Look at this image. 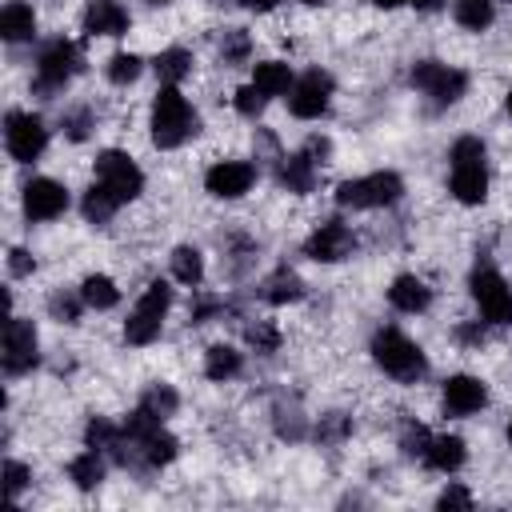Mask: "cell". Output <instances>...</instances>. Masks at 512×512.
I'll return each instance as SVG.
<instances>
[{
    "label": "cell",
    "mask_w": 512,
    "mask_h": 512,
    "mask_svg": "<svg viewBox=\"0 0 512 512\" xmlns=\"http://www.w3.org/2000/svg\"><path fill=\"white\" fill-rule=\"evenodd\" d=\"M488 404V388L476 376H448L444 380V412L448 416H472Z\"/></svg>",
    "instance_id": "15"
},
{
    "label": "cell",
    "mask_w": 512,
    "mask_h": 512,
    "mask_svg": "<svg viewBox=\"0 0 512 512\" xmlns=\"http://www.w3.org/2000/svg\"><path fill=\"white\" fill-rule=\"evenodd\" d=\"M96 184H100L116 204H128V200H136V196L144 192V172L136 168V160H132L128 152L108 148V152L96 156Z\"/></svg>",
    "instance_id": "5"
},
{
    "label": "cell",
    "mask_w": 512,
    "mask_h": 512,
    "mask_svg": "<svg viewBox=\"0 0 512 512\" xmlns=\"http://www.w3.org/2000/svg\"><path fill=\"white\" fill-rule=\"evenodd\" d=\"M176 452H180V444H176L172 432H164V424L152 428L144 440H136V460L148 464V468H164V464H172Z\"/></svg>",
    "instance_id": "19"
},
{
    "label": "cell",
    "mask_w": 512,
    "mask_h": 512,
    "mask_svg": "<svg viewBox=\"0 0 512 512\" xmlns=\"http://www.w3.org/2000/svg\"><path fill=\"white\" fill-rule=\"evenodd\" d=\"M388 300H392V308H400V312H424L428 304H432V288L420 280V276H396L392 280V288H388Z\"/></svg>",
    "instance_id": "18"
},
{
    "label": "cell",
    "mask_w": 512,
    "mask_h": 512,
    "mask_svg": "<svg viewBox=\"0 0 512 512\" xmlns=\"http://www.w3.org/2000/svg\"><path fill=\"white\" fill-rule=\"evenodd\" d=\"M416 8H424V12H432V8H440V0H412Z\"/></svg>",
    "instance_id": "49"
},
{
    "label": "cell",
    "mask_w": 512,
    "mask_h": 512,
    "mask_svg": "<svg viewBox=\"0 0 512 512\" xmlns=\"http://www.w3.org/2000/svg\"><path fill=\"white\" fill-rule=\"evenodd\" d=\"M372 360H376L388 376H396V380H420L424 368H428L420 344L408 340L400 328H380V332L372 336Z\"/></svg>",
    "instance_id": "3"
},
{
    "label": "cell",
    "mask_w": 512,
    "mask_h": 512,
    "mask_svg": "<svg viewBox=\"0 0 512 512\" xmlns=\"http://www.w3.org/2000/svg\"><path fill=\"white\" fill-rule=\"evenodd\" d=\"M252 84L272 100V96H284V92H292V68L288 64H280V60H264V64H256L252 68Z\"/></svg>",
    "instance_id": "22"
},
{
    "label": "cell",
    "mask_w": 512,
    "mask_h": 512,
    "mask_svg": "<svg viewBox=\"0 0 512 512\" xmlns=\"http://www.w3.org/2000/svg\"><path fill=\"white\" fill-rule=\"evenodd\" d=\"M160 324H164V320H156V316L132 308V316L124 320V340H128V344H152V340L160 336Z\"/></svg>",
    "instance_id": "31"
},
{
    "label": "cell",
    "mask_w": 512,
    "mask_h": 512,
    "mask_svg": "<svg viewBox=\"0 0 512 512\" xmlns=\"http://www.w3.org/2000/svg\"><path fill=\"white\" fill-rule=\"evenodd\" d=\"M152 68H156L160 84H180V80L192 72V52H184V48H164V52L152 60Z\"/></svg>",
    "instance_id": "27"
},
{
    "label": "cell",
    "mask_w": 512,
    "mask_h": 512,
    "mask_svg": "<svg viewBox=\"0 0 512 512\" xmlns=\"http://www.w3.org/2000/svg\"><path fill=\"white\" fill-rule=\"evenodd\" d=\"M68 480L76 484V488H96L100 480H104V452L100 448H88V452H80L72 464H68Z\"/></svg>",
    "instance_id": "24"
},
{
    "label": "cell",
    "mask_w": 512,
    "mask_h": 512,
    "mask_svg": "<svg viewBox=\"0 0 512 512\" xmlns=\"http://www.w3.org/2000/svg\"><path fill=\"white\" fill-rule=\"evenodd\" d=\"M456 336H460L464 344H484V328H480V324H464Z\"/></svg>",
    "instance_id": "46"
},
{
    "label": "cell",
    "mask_w": 512,
    "mask_h": 512,
    "mask_svg": "<svg viewBox=\"0 0 512 512\" xmlns=\"http://www.w3.org/2000/svg\"><path fill=\"white\" fill-rule=\"evenodd\" d=\"M172 276L180 280V284H200L204 280V256L192 248V244H180L176 252H172Z\"/></svg>",
    "instance_id": "29"
},
{
    "label": "cell",
    "mask_w": 512,
    "mask_h": 512,
    "mask_svg": "<svg viewBox=\"0 0 512 512\" xmlns=\"http://www.w3.org/2000/svg\"><path fill=\"white\" fill-rule=\"evenodd\" d=\"M240 352L232 348V344H212L208 352H204V376L208 380H232L236 372H240Z\"/></svg>",
    "instance_id": "25"
},
{
    "label": "cell",
    "mask_w": 512,
    "mask_h": 512,
    "mask_svg": "<svg viewBox=\"0 0 512 512\" xmlns=\"http://www.w3.org/2000/svg\"><path fill=\"white\" fill-rule=\"evenodd\" d=\"M508 4H512V0H508Z\"/></svg>",
    "instance_id": "54"
},
{
    "label": "cell",
    "mask_w": 512,
    "mask_h": 512,
    "mask_svg": "<svg viewBox=\"0 0 512 512\" xmlns=\"http://www.w3.org/2000/svg\"><path fill=\"white\" fill-rule=\"evenodd\" d=\"M376 8H400V4H412V0H372Z\"/></svg>",
    "instance_id": "48"
},
{
    "label": "cell",
    "mask_w": 512,
    "mask_h": 512,
    "mask_svg": "<svg viewBox=\"0 0 512 512\" xmlns=\"http://www.w3.org/2000/svg\"><path fill=\"white\" fill-rule=\"evenodd\" d=\"M452 160V196L460 204H484L488 196V164H484V144L476 136H460L448 152Z\"/></svg>",
    "instance_id": "2"
},
{
    "label": "cell",
    "mask_w": 512,
    "mask_h": 512,
    "mask_svg": "<svg viewBox=\"0 0 512 512\" xmlns=\"http://www.w3.org/2000/svg\"><path fill=\"white\" fill-rule=\"evenodd\" d=\"M304 152H308L316 164H328V156H332V144H328L324 136H312V140L304 144Z\"/></svg>",
    "instance_id": "45"
},
{
    "label": "cell",
    "mask_w": 512,
    "mask_h": 512,
    "mask_svg": "<svg viewBox=\"0 0 512 512\" xmlns=\"http://www.w3.org/2000/svg\"><path fill=\"white\" fill-rule=\"evenodd\" d=\"M352 248H356V236H352V228H348L344 220H324V224L304 240V256H312V260H320V264L344 260V256H352Z\"/></svg>",
    "instance_id": "12"
},
{
    "label": "cell",
    "mask_w": 512,
    "mask_h": 512,
    "mask_svg": "<svg viewBox=\"0 0 512 512\" xmlns=\"http://www.w3.org/2000/svg\"><path fill=\"white\" fill-rule=\"evenodd\" d=\"M80 308H84V296H80V292H76V296H72V292H52V296H48V312H52L56 320H64V324H76V320H80Z\"/></svg>",
    "instance_id": "34"
},
{
    "label": "cell",
    "mask_w": 512,
    "mask_h": 512,
    "mask_svg": "<svg viewBox=\"0 0 512 512\" xmlns=\"http://www.w3.org/2000/svg\"><path fill=\"white\" fill-rule=\"evenodd\" d=\"M240 4H244L248 12H272V8L280 4V0H240Z\"/></svg>",
    "instance_id": "47"
},
{
    "label": "cell",
    "mask_w": 512,
    "mask_h": 512,
    "mask_svg": "<svg viewBox=\"0 0 512 512\" xmlns=\"http://www.w3.org/2000/svg\"><path fill=\"white\" fill-rule=\"evenodd\" d=\"M464 440L460 436H432L428 452H424V464L436 468V472H456L464 464Z\"/></svg>",
    "instance_id": "21"
},
{
    "label": "cell",
    "mask_w": 512,
    "mask_h": 512,
    "mask_svg": "<svg viewBox=\"0 0 512 512\" xmlns=\"http://www.w3.org/2000/svg\"><path fill=\"white\" fill-rule=\"evenodd\" d=\"M248 344L256 348V352H276L280 348V328L276 324H268V320H256V324H248Z\"/></svg>",
    "instance_id": "36"
},
{
    "label": "cell",
    "mask_w": 512,
    "mask_h": 512,
    "mask_svg": "<svg viewBox=\"0 0 512 512\" xmlns=\"http://www.w3.org/2000/svg\"><path fill=\"white\" fill-rule=\"evenodd\" d=\"M268 304H292V300H300L304 296V284H300V276L292 272V268H276L268 280H264V292H260Z\"/></svg>",
    "instance_id": "23"
},
{
    "label": "cell",
    "mask_w": 512,
    "mask_h": 512,
    "mask_svg": "<svg viewBox=\"0 0 512 512\" xmlns=\"http://www.w3.org/2000/svg\"><path fill=\"white\" fill-rule=\"evenodd\" d=\"M140 68H144V60H140L136 52H116V56L108 60V80H112V84H132V80L140 76Z\"/></svg>",
    "instance_id": "33"
},
{
    "label": "cell",
    "mask_w": 512,
    "mask_h": 512,
    "mask_svg": "<svg viewBox=\"0 0 512 512\" xmlns=\"http://www.w3.org/2000/svg\"><path fill=\"white\" fill-rule=\"evenodd\" d=\"M304 4H312V8H316V4H328V0H304Z\"/></svg>",
    "instance_id": "50"
},
{
    "label": "cell",
    "mask_w": 512,
    "mask_h": 512,
    "mask_svg": "<svg viewBox=\"0 0 512 512\" xmlns=\"http://www.w3.org/2000/svg\"><path fill=\"white\" fill-rule=\"evenodd\" d=\"M68 208V188L48 180V176H32L24 184V216L28 220H56Z\"/></svg>",
    "instance_id": "14"
},
{
    "label": "cell",
    "mask_w": 512,
    "mask_h": 512,
    "mask_svg": "<svg viewBox=\"0 0 512 512\" xmlns=\"http://www.w3.org/2000/svg\"><path fill=\"white\" fill-rule=\"evenodd\" d=\"M60 128H64V136H68V140H88V128H92V112H88V108H72V112H64Z\"/></svg>",
    "instance_id": "39"
},
{
    "label": "cell",
    "mask_w": 512,
    "mask_h": 512,
    "mask_svg": "<svg viewBox=\"0 0 512 512\" xmlns=\"http://www.w3.org/2000/svg\"><path fill=\"white\" fill-rule=\"evenodd\" d=\"M428 444H432V436H428V428H420V424H408V428H404V440H400V448H404L408 456H420V460H424V452H428Z\"/></svg>",
    "instance_id": "41"
},
{
    "label": "cell",
    "mask_w": 512,
    "mask_h": 512,
    "mask_svg": "<svg viewBox=\"0 0 512 512\" xmlns=\"http://www.w3.org/2000/svg\"><path fill=\"white\" fill-rule=\"evenodd\" d=\"M252 184H256V164H248V160H220V164H212L204 172V188L216 200H236Z\"/></svg>",
    "instance_id": "13"
},
{
    "label": "cell",
    "mask_w": 512,
    "mask_h": 512,
    "mask_svg": "<svg viewBox=\"0 0 512 512\" xmlns=\"http://www.w3.org/2000/svg\"><path fill=\"white\" fill-rule=\"evenodd\" d=\"M0 36H4L8 44L32 40V36H36V12H32V4H24V0H8L4 12H0Z\"/></svg>",
    "instance_id": "17"
},
{
    "label": "cell",
    "mask_w": 512,
    "mask_h": 512,
    "mask_svg": "<svg viewBox=\"0 0 512 512\" xmlns=\"http://www.w3.org/2000/svg\"><path fill=\"white\" fill-rule=\"evenodd\" d=\"M508 440H512V420H508Z\"/></svg>",
    "instance_id": "53"
},
{
    "label": "cell",
    "mask_w": 512,
    "mask_h": 512,
    "mask_svg": "<svg viewBox=\"0 0 512 512\" xmlns=\"http://www.w3.org/2000/svg\"><path fill=\"white\" fill-rule=\"evenodd\" d=\"M116 208H120V204H116V200H112V196H108V192H104V188L92 180V188L84 192V216H88L92 224H108Z\"/></svg>",
    "instance_id": "32"
},
{
    "label": "cell",
    "mask_w": 512,
    "mask_h": 512,
    "mask_svg": "<svg viewBox=\"0 0 512 512\" xmlns=\"http://www.w3.org/2000/svg\"><path fill=\"white\" fill-rule=\"evenodd\" d=\"M36 348H40V344H36V328H32V320L8 316V324H4V356H0L4 372H8V376H24V372H32L36 360H40Z\"/></svg>",
    "instance_id": "10"
},
{
    "label": "cell",
    "mask_w": 512,
    "mask_h": 512,
    "mask_svg": "<svg viewBox=\"0 0 512 512\" xmlns=\"http://www.w3.org/2000/svg\"><path fill=\"white\" fill-rule=\"evenodd\" d=\"M248 52H252L248 32H244V28H228L224 40H220V56H224L228 64H240V60H248Z\"/></svg>",
    "instance_id": "35"
},
{
    "label": "cell",
    "mask_w": 512,
    "mask_h": 512,
    "mask_svg": "<svg viewBox=\"0 0 512 512\" xmlns=\"http://www.w3.org/2000/svg\"><path fill=\"white\" fill-rule=\"evenodd\" d=\"M80 296H84V304L88 308H96V312H104V308H116L120 304V288L108 280V276H84V284H80Z\"/></svg>",
    "instance_id": "28"
},
{
    "label": "cell",
    "mask_w": 512,
    "mask_h": 512,
    "mask_svg": "<svg viewBox=\"0 0 512 512\" xmlns=\"http://www.w3.org/2000/svg\"><path fill=\"white\" fill-rule=\"evenodd\" d=\"M44 144H48V128H44V120L36 112H8V120H4V148H8V156L16 164L40 160Z\"/></svg>",
    "instance_id": "9"
},
{
    "label": "cell",
    "mask_w": 512,
    "mask_h": 512,
    "mask_svg": "<svg viewBox=\"0 0 512 512\" xmlns=\"http://www.w3.org/2000/svg\"><path fill=\"white\" fill-rule=\"evenodd\" d=\"M176 404H180V396H176V388H172V384H152V388L140 396V408H144V412H152L156 420H168V416L176 412Z\"/></svg>",
    "instance_id": "30"
},
{
    "label": "cell",
    "mask_w": 512,
    "mask_h": 512,
    "mask_svg": "<svg viewBox=\"0 0 512 512\" xmlns=\"http://www.w3.org/2000/svg\"><path fill=\"white\" fill-rule=\"evenodd\" d=\"M28 480H32V472H28L20 460H4V492H8L12 500L28 488Z\"/></svg>",
    "instance_id": "40"
},
{
    "label": "cell",
    "mask_w": 512,
    "mask_h": 512,
    "mask_svg": "<svg viewBox=\"0 0 512 512\" xmlns=\"http://www.w3.org/2000/svg\"><path fill=\"white\" fill-rule=\"evenodd\" d=\"M412 88H420L424 96H432L436 108H448V104H456V100L464 96L468 76H464L460 68L440 64V60H420V64L412 68Z\"/></svg>",
    "instance_id": "8"
},
{
    "label": "cell",
    "mask_w": 512,
    "mask_h": 512,
    "mask_svg": "<svg viewBox=\"0 0 512 512\" xmlns=\"http://www.w3.org/2000/svg\"><path fill=\"white\" fill-rule=\"evenodd\" d=\"M348 432H352V424H348V416H344V412H328V416H320V424H316V436H320V440H328V444L344 440Z\"/></svg>",
    "instance_id": "38"
},
{
    "label": "cell",
    "mask_w": 512,
    "mask_h": 512,
    "mask_svg": "<svg viewBox=\"0 0 512 512\" xmlns=\"http://www.w3.org/2000/svg\"><path fill=\"white\" fill-rule=\"evenodd\" d=\"M468 284H472V300L480 304V316L488 324H512V288L504 284V276L488 260H480L472 268Z\"/></svg>",
    "instance_id": "6"
},
{
    "label": "cell",
    "mask_w": 512,
    "mask_h": 512,
    "mask_svg": "<svg viewBox=\"0 0 512 512\" xmlns=\"http://www.w3.org/2000/svg\"><path fill=\"white\" fill-rule=\"evenodd\" d=\"M404 192V180L396 172H368L356 180H344L336 188V204L340 208H388L396 204Z\"/></svg>",
    "instance_id": "4"
},
{
    "label": "cell",
    "mask_w": 512,
    "mask_h": 512,
    "mask_svg": "<svg viewBox=\"0 0 512 512\" xmlns=\"http://www.w3.org/2000/svg\"><path fill=\"white\" fill-rule=\"evenodd\" d=\"M32 268H36V264H32V256H28L24 248H12V252H8V272H12V276H28Z\"/></svg>",
    "instance_id": "43"
},
{
    "label": "cell",
    "mask_w": 512,
    "mask_h": 512,
    "mask_svg": "<svg viewBox=\"0 0 512 512\" xmlns=\"http://www.w3.org/2000/svg\"><path fill=\"white\" fill-rule=\"evenodd\" d=\"M128 8L120 0H88L84 8V32L88 36H124L128 32Z\"/></svg>",
    "instance_id": "16"
},
{
    "label": "cell",
    "mask_w": 512,
    "mask_h": 512,
    "mask_svg": "<svg viewBox=\"0 0 512 512\" xmlns=\"http://www.w3.org/2000/svg\"><path fill=\"white\" fill-rule=\"evenodd\" d=\"M508 112H512V92H508Z\"/></svg>",
    "instance_id": "51"
},
{
    "label": "cell",
    "mask_w": 512,
    "mask_h": 512,
    "mask_svg": "<svg viewBox=\"0 0 512 512\" xmlns=\"http://www.w3.org/2000/svg\"><path fill=\"white\" fill-rule=\"evenodd\" d=\"M76 68H80V48L72 40L60 36V40L44 44V52L36 60V92H44V96L60 92L76 76Z\"/></svg>",
    "instance_id": "7"
},
{
    "label": "cell",
    "mask_w": 512,
    "mask_h": 512,
    "mask_svg": "<svg viewBox=\"0 0 512 512\" xmlns=\"http://www.w3.org/2000/svg\"><path fill=\"white\" fill-rule=\"evenodd\" d=\"M232 104H236V112H240V116H248V120H256V116L264 112V104H268V96H264V92H260L256 84H244V88H236V100H232Z\"/></svg>",
    "instance_id": "37"
},
{
    "label": "cell",
    "mask_w": 512,
    "mask_h": 512,
    "mask_svg": "<svg viewBox=\"0 0 512 512\" xmlns=\"http://www.w3.org/2000/svg\"><path fill=\"white\" fill-rule=\"evenodd\" d=\"M220 308H224V304H220L216 296H200V300L192 304V324H204V320H208L212 312H220Z\"/></svg>",
    "instance_id": "44"
},
{
    "label": "cell",
    "mask_w": 512,
    "mask_h": 512,
    "mask_svg": "<svg viewBox=\"0 0 512 512\" xmlns=\"http://www.w3.org/2000/svg\"><path fill=\"white\" fill-rule=\"evenodd\" d=\"M328 100H332V76L320 72V68H308V72L292 84V92H288V108H292V116H300V120L324 116V112H328Z\"/></svg>",
    "instance_id": "11"
},
{
    "label": "cell",
    "mask_w": 512,
    "mask_h": 512,
    "mask_svg": "<svg viewBox=\"0 0 512 512\" xmlns=\"http://www.w3.org/2000/svg\"><path fill=\"white\" fill-rule=\"evenodd\" d=\"M436 508H444V512H452V508H472V496H468V488H460V484H448V488L440 492Z\"/></svg>",
    "instance_id": "42"
},
{
    "label": "cell",
    "mask_w": 512,
    "mask_h": 512,
    "mask_svg": "<svg viewBox=\"0 0 512 512\" xmlns=\"http://www.w3.org/2000/svg\"><path fill=\"white\" fill-rule=\"evenodd\" d=\"M280 184H284L288 192H296V196L312 192V184H316V160H312L308 152L280 156Z\"/></svg>",
    "instance_id": "20"
},
{
    "label": "cell",
    "mask_w": 512,
    "mask_h": 512,
    "mask_svg": "<svg viewBox=\"0 0 512 512\" xmlns=\"http://www.w3.org/2000/svg\"><path fill=\"white\" fill-rule=\"evenodd\" d=\"M200 128L196 108L180 96L176 84H164L152 100V144L156 148H180L184 140H192Z\"/></svg>",
    "instance_id": "1"
},
{
    "label": "cell",
    "mask_w": 512,
    "mask_h": 512,
    "mask_svg": "<svg viewBox=\"0 0 512 512\" xmlns=\"http://www.w3.org/2000/svg\"><path fill=\"white\" fill-rule=\"evenodd\" d=\"M452 16H456L460 28L484 32L496 20V8H492V0H452Z\"/></svg>",
    "instance_id": "26"
},
{
    "label": "cell",
    "mask_w": 512,
    "mask_h": 512,
    "mask_svg": "<svg viewBox=\"0 0 512 512\" xmlns=\"http://www.w3.org/2000/svg\"><path fill=\"white\" fill-rule=\"evenodd\" d=\"M148 4H168V0H148Z\"/></svg>",
    "instance_id": "52"
}]
</instances>
